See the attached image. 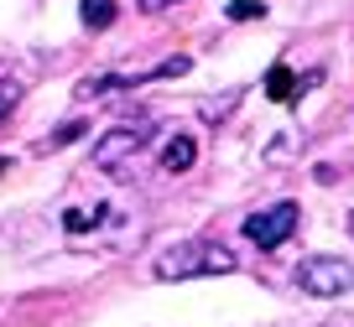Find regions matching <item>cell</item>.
<instances>
[{"label":"cell","instance_id":"obj_1","mask_svg":"<svg viewBox=\"0 0 354 327\" xmlns=\"http://www.w3.org/2000/svg\"><path fill=\"white\" fill-rule=\"evenodd\" d=\"M234 255L214 239H188V244H172V250L156 255V281H193V275H230L234 270Z\"/></svg>","mask_w":354,"mask_h":327},{"label":"cell","instance_id":"obj_2","mask_svg":"<svg viewBox=\"0 0 354 327\" xmlns=\"http://www.w3.org/2000/svg\"><path fill=\"white\" fill-rule=\"evenodd\" d=\"M151 141H156L151 120H120L94 141V166H100V172H120V166L131 161V156H141Z\"/></svg>","mask_w":354,"mask_h":327},{"label":"cell","instance_id":"obj_3","mask_svg":"<svg viewBox=\"0 0 354 327\" xmlns=\"http://www.w3.org/2000/svg\"><path fill=\"white\" fill-rule=\"evenodd\" d=\"M292 281H297L302 296L328 301V296H344V291L354 286V265L344 260V255H308V260L292 270Z\"/></svg>","mask_w":354,"mask_h":327},{"label":"cell","instance_id":"obj_4","mask_svg":"<svg viewBox=\"0 0 354 327\" xmlns=\"http://www.w3.org/2000/svg\"><path fill=\"white\" fill-rule=\"evenodd\" d=\"M292 234H297V203H271V208H261V213L245 218V239L261 244V250H277V244H287Z\"/></svg>","mask_w":354,"mask_h":327},{"label":"cell","instance_id":"obj_5","mask_svg":"<svg viewBox=\"0 0 354 327\" xmlns=\"http://www.w3.org/2000/svg\"><path fill=\"white\" fill-rule=\"evenodd\" d=\"M193 161H198V141H193V135H172V141L162 146V172L183 177Z\"/></svg>","mask_w":354,"mask_h":327},{"label":"cell","instance_id":"obj_6","mask_svg":"<svg viewBox=\"0 0 354 327\" xmlns=\"http://www.w3.org/2000/svg\"><path fill=\"white\" fill-rule=\"evenodd\" d=\"M131 83H141V78H125V73H100V78H84V83H78V99H110V94H125Z\"/></svg>","mask_w":354,"mask_h":327},{"label":"cell","instance_id":"obj_7","mask_svg":"<svg viewBox=\"0 0 354 327\" xmlns=\"http://www.w3.org/2000/svg\"><path fill=\"white\" fill-rule=\"evenodd\" d=\"M115 16H120V6H115V0H78V21H84L88 32L115 26Z\"/></svg>","mask_w":354,"mask_h":327},{"label":"cell","instance_id":"obj_8","mask_svg":"<svg viewBox=\"0 0 354 327\" xmlns=\"http://www.w3.org/2000/svg\"><path fill=\"white\" fill-rule=\"evenodd\" d=\"M266 94L277 99V104H287V99H297V73H292L287 63H277L271 73H266Z\"/></svg>","mask_w":354,"mask_h":327},{"label":"cell","instance_id":"obj_9","mask_svg":"<svg viewBox=\"0 0 354 327\" xmlns=\"http://www.w3.org/2000/svg\"><path fill=\"white\" fill-rule=\"evenodd\" d=\"M100 208H94V213H88V208H73V213H63V224H68V229H73V234H84V229H94V224H100Z\"/></svg>","mask_w":354,"mask_h":327},{"label":"cell","instance_id":"obj_10","mask_svg":"<svg viewBox=\"0 0 354 327\" xmlns=\"http://www.w3.org/2000/svg\"><path fill=\"white\" fill-rule=\"evenodd\" d=\"M266 16V0H230V21H255Z\"/></svg>","mask_w":354,"mask_h":327},{"label":"cell","instance_id":"obj_11","mask_svg":"<svg viewBox=\"0 0 354 327\" xmlns=\"http://www.w3.org/2000/svg\"><path fill=\"white\" fill-rule=\"evenodd\" d=\"M188 68H193V63H188V57H183V52H177V57H167V63H156V68H151V73H146V78H183V73H188Z\"/></svg>","mask_w":354,"mask_h":327},{"label":"cell","instance_id":"obj_12","mask_svg":"<svg viewBox=\"0 0 354 327\" xmlns=\"http://www.w3.org/2000/svg\"><path fill=\"white\" fill-rule=\"evenodd\" d=\"M16 99H21V83H16V78H0V120L16 109Z\"/></svg>","mask_w":354,"mask_h":327},{"label":"cell","instance_id":"obj_13","mask_svg":"<svg viewBox=\"0 0 354 327\" xmlns=\"http://www.w3.org/2000/svg\"><path fill=\"white\" fill-rule=\"evenodd\" d=\"M78 135H84V125H63V130L53 135V146H68V141H78Z\"/></svg>","mask_w":354,"mask_h":327},{"label":"cell","instance_id":"obj_14","mask_svg":"<svg viewBox=\"0 0 354 327\" xmlns=\"http://www.w3.org/2000/svg\"><path fill=\"white\" fill-rule=\"evenodd\" d=\"M167 6H177V0H141V11H146V16H156V11H167Z\"/></svg>","mask_w":354,"mask_h":327},{"label":"cell","instance_id":"obj_15","mask_svg":"<svg viewBox=\"0 0 354 327\" xmlns=\"http://www.w3.org/2000/svg\"><path fill=\"white\" fill-rule=\"evenodd\" d=\"M349 234H354V208H349Z\"/></svg>","mask_w":354,"mask_h":327}]
</instances>
